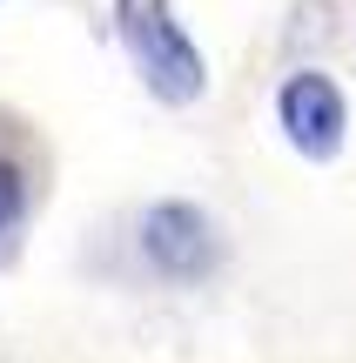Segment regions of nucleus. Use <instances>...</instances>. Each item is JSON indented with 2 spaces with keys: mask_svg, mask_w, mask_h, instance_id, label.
<instances>
[{
  "mask_svg": "<svg viewBox=\"0 0 356 363\" xmlns=\"http://www.w3.org/2000/svg\"><path fill=\"white\" fill-rule=\"evenodd\" d=\"M142 256L161 283H202L222 262V235L195 202H155L142 216Z\"/></svg>",
  "mask_w": 356,
  "mask_h": 363,
  "instance_id": "obj_3",
  "label": "nucleus"
},
{
  "mask_svg": "<svg viewBox=\"0 0 356 363\" xmlns=\"http://www.w3.org/2000/svg\"><path fill=\"white\" fill-rule=\"evenodd\" d=\"M21 222H27V175L13 155H0V249L21 235Z\"/></svg>",
  "mask_w": 356,
  "mask_h": 363,
  "instance_id": "obj_4",
  "label": "nucleus"
},
{
  "mask_svg": "<svg viewBox=\"0 0 356 363\" xmlns=\"http://www.w3.org/2000/svg\"><path fill=\"white\" fill-rule=\"evenodd\" d=\"M276 128L289 135V148L303 162H336L350 135V101L323 67H296L276 88Z\"/></svg>",
  "mask_w": 356,
  "mask_h": 363,
  "instance_id": "obj_2",
  "label": "nucleus"
},
{
  "mask_svg": "<svg viewBox=\"0 0 356 363\" xmlns=\"http://www.w3.org/2000/svg\"><path fill=\"white\" fill-rule=\"evenodd\" d=\"M115 34H121L134 74L148 81L155 101H168V108L202 101L209 61H202V48L188 40V27L175 21V0H115Z\"/></svg>",
  "mask_w": 356,
  "mask_h": 363,
  "instance_id": "obj_1",
  "label": "nucleus"
}]
</instances>
